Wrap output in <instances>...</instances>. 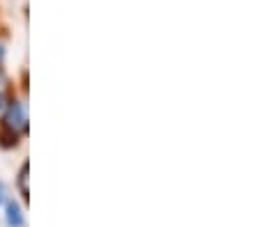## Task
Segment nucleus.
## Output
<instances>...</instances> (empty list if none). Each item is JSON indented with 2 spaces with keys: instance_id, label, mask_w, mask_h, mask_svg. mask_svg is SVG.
<instances>
[{
  "instance_id": "423d86ee",
  "label": "nucleus",
  "mask_w": 256,
  "mask_h": 227,
  "mask_svg": "<svg viewBox=\"0 0 256 227\" xmlns=\"http://www.w3.org/2000/svg\"><path fill=\"white\" fill-rule=\"evenodd\" d=\"M0 60H2V46H0Z\"/></svg>"
},
{
  "instance_id": "f257e3e1",
  "label": "nucleus",
  "mask_w": 256,
  "mask_h": 227,
  "mask_svg": "<svg viewBox=\"0 0 256 227\" xmlns=\"http://www.w3.org/2000/svg\"><path fill=\"white\" fill-rule=\"evenodd\" d=\"M5 129L12 131V133H23L28 129V115H26V106L18 101H14L7 110V117H5Z\"/></svg>"
},
{
  "instance_id": "7ed1b4c3",
  "label": "nucleus",
  "mask_w": 256,
  "mask_h": 227,
  "mask_svg": "<svg viewBox=\"0 0 256 227\" xmlns=\"http://www.w3.org/2000/svg\"><path fill=\"white\" fill-rule=\"evenodd\" d=\"M18 184H21V193H23V197L28 200V163L23 165V170H21V177H18Z\"/></svg>"
},
{
  "instance_id": "f03ea898",
  "label": "nucleus",
  "mask_w": 256,
  "mask_h": 227,
  "mask_svg": "<svg viewBox=\"0 0 256 227\" xmlns=\"http://www.w3.org/2000/svg\"><path fill=\"white\" fill-rule=\"evenodd\" d=\"M7 222H10L12 227H21L23 225V216H21V209L12 202V204H7Z\"/></svg>"
},
{
  "instance_id": "20e7f679",
  "label": "nucleus",
  "mask_w": 256,
  "mask_h": 227,
  "mask_svg": "<svg viewBox=\"0 0 256 227\" xmlns=\"http://www.w3.org/2000/svg\"><path fill=\"white\" fill-rule=\"evenodd\" d=\"M0 110H5V94L0 92Z\"/></svg>"
},
{
  "instance_id": "39448f33",
  "label": "nucleus",
  "mask_w": 256,
  "mask_h": 227,
  "mask_svg": "<svg viewBox=\"0 0 256 227\" xmlns=\"http://www.w3.org/2000/svg\"><path fill=\"white\" fill-rule=\"evenodd\" d=\"M0 202H2V186H0Z\"/></svg>"
},
{
  "instance_id": "0eeeda50",
  "label": "nucleus",
  "mask_w": 256,
  "mask_h": 227,
  "mask_svg": "<svg viewBox=\"0 0 256 227\" xmlns=\"http://www.w3.org/2000/svg\"><path fill=\"white\" fill-rule=\"evenodd\" d=\"M0 81H2V74H0Z\"/></svg>"
}]
</instances>
